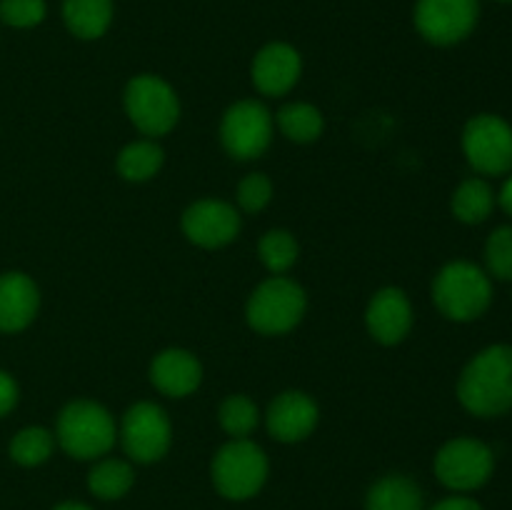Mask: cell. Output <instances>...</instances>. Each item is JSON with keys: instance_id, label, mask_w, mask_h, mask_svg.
<instances>
[{"instance_id": "obj_1", "label": "cell", "mask_w": 512, "mask_h": 510, "mask_svg": "<svg viewBox=\"0 0 512 510\" xmlns=\"http://www.w3.org/2000/svg\"><path fill=\"white\" fill-rule=\"evenodd\" d=\"M458 400L478 418H495L512 408V348L490 345L480 350L458 378Z\"/></svg>"}, {"instance_id": "obj_2", "label": "cell", "mask_w": 512, "mask_h": 510, "mask_svg": "<svg viewBox=\"0 0 512 510\" xmlns=\"http://www.w3.org/2000/svg\"><path fill=\"white\" fill-rule=\"evenodd\" d=\"M118 428L108 410L95 400H73L55 423V443L75 460H98L110 453Z\"/></svg>"}, {"instance_id": "obj_3", "label": "cell", "mask_w": 512, "mask_h": 510, "mask_svg": "<svg viewBox=\"0 0 512 510\" xmlns=\"http://www.w3.org/2000/svg\"><path fill=\"white\" fill-rule=\"evenodd\" d=\"M433 303L455 323L478 320L493 303V283L483 268L468 260H453L433 280Z\"/></svg>"}, {"instance_id": "obj_4", "label": "cell", "mask_w": 512, "mask_h": 510, "mask_svg": "<svg viewBox=\"0 0 512 510\" xmlns=\"http://www.w3.org/2000/svg\"><path fill=\"white\" fill-rule=\"evenodd\" d=\"M305 310H308L305 290L285 275H273L250 293L245 318L255 333L285 335L303 320Z\"/></svg>"}, {"instance_id": "obj_5", "label": "cell", "mask_w": 512, "mask_h": 510, "mask_svg": "<svg viewBox=\"0 0 512 510\" xmlns=\"http://www.w3.org/2000/svg\"><path fill=\"white\" fill-rule=\"evenodd\" d=\"M215 490L228 500H248L268 480V455L248 438H233L215 453L210 465Z\"/></svg>"}, {"instance_id": "obj_6", "label": "cell", "mask_w": 512, "mask_h": 510, "mask_svg": "<svg viewBox=\"0 0 512 510\" xmlns=\"http://www.w3.org/2000/svg\"><path fill=\"white\" fill-rule=\"evenodd\" d=\"M123 103L130 123L153 140L168 135L180 120L178 93L160 75H135L125 85Z\"/></svg>"}, {"instance_id": "obj_7", "label": "cell", "mask_w": 512, "mask_h": 510, "mask_svg": "<svg viewBox=\"0 0 512 510\" xmlns=\"http://www.w3.org/2000/svg\"><path fill=\"white\" fill-rule=\"evenodd\" d=\"M118 438L130 460L143 465L158 463L173 443V425L160 405L140 400L125 410Z\"/></svg>"}, {"instance_id": "obj_8", "label": "cell", "mask_w": 512, "mask_h": 510, "mask_svg": "<svg viewBox=\"0 0 512 510\" xmlns=\"http://www.w3.org/2000/svg\"><path fill=\"white\" fill-rule=\"evenodd\" d=\"M495 470L490 445L475 438H453L435 455V475L453 493H473L483 488Z\"/></svg>"}, {"instance_id": "obj_9", "label": "cell", "mask_w": 512, "mask_h": 510, "mask_svg": "<svg viewBox=\"0 0 512 510\" xmlns=\"http://www.w3.org/2000/svg\"><path fill=\"white\" fill-rule=\"evenodd\" d=\"M463 153L475 173H512V125L493 113L475 115L463 130Z\"/></svg>"}, {"instance_id": "obj_10", "label": "cell", "mask_w": 512, "mask_h": 510, "mask_svg": "<svg viewBox=\"0 0 512 510\" xmlns=\"http://www.w3.org/2000/svg\"><path fill=\"white\" fill-rule=\"evenodd\" d=\"M273 115L260 100H238L220 120V143L235 160H255L270 148Z\"/></svg>"}, {"instance_id": "obj_11", "label": "cell", "mask_w": 512, "mask_h": 510, "mask_svg": "<svg viewBox=\"0 0 512 510\" xmlns=\"http://www.w3.org/2000/svg\"><path fill=\"white\" fill-rule=\"evenodd\" d=\"M480 0H418L415 28L428 43L455 45L478 25Z\"/></svg>"}, {"instance_id": "obj_12", "label": "cell", "mask_w": 512, "mask_h": 510, "mask_svg": "<svg viewBox=\"0 0 512 510\" xmlns=\"http://www.w3.org/2000/svg\"><path fill=\"white\" fill-rule=\"evenodd\" d=\"M180 225L190 243L200 248H223L238 238L243 220L235 205L218 198H203L185 208Z\"/></svg>"}, {"instance_id": "obj_13", "label": "cell", "mask_w": 512, "mask_h": 510, "mask_svg": "<svg viewBox=\"0 0 512 510\" xmlns=\"http://www.w3.org/2000/svg\"><path fill=\"white\" fill-rule=\"evenodd\" d=\"M320 408L303 390H285L270 403L265 413L268 433L280 443H300L318 428Z\"/></svg>"}, {"instance_id": "obj_14", "label": "cell", "mask_w": 512, "mask_h": 510, "mask_svg": "<svg viewBox=\"0 0 512 510\" xmlns=\"http://www.w3.org/2000/svg\"><path fill=\"white\" fill-rule=\"evenodd\" d=\"M365 325L380 345H398L413 328V305L400 288H383L370 298Z\"/></svg>"}, {"instance_id": "obj_15", "label": "cell", "mask_w": 512, "mask_h": 510, "mask_svg": "<svg viewBox=\"0 0 512 510\" xmlns=\"http://www.w3.org/2000/svg\"><path fill=\"white\" fill-rule=\"evenodd\" d=\"M303 73L300 53L288 43H270L255 55L250 78L253 85L268 98H280L298 85Z\"/></svg>"}, {"instance_id": "obj_16", "label": "cell", "mask_w": 512, "mask_h": 510, "mask_svg": "<svg viewBox=\"0 0 512 510\" xmlns=\"http://www.w3.org/2000/svg\"><path fill=\"white\" fill-rule=\"evenodd\" d=\"M203 365L190 350L168 348L150 363V383L168 398H188L200 388Z\"/></svg>"}, {"instance_id": "obj_17", "label": "cell", "mask_w": 512, "mask_h": 510, "mask_svg": "<svg viewBox=\"0 0 512 510\" xmlns=\"http://www.w3.org/2000/svg\"><path fill=\"white\" fill-rule=\"evenodd\" d=\"M40 308V290L30 275L20 270L0 275V330L20 333L35 320Z\"/></svg>"}, {"instance_id": "obj_18", "label": "cell", "mask_w": 512, "mask_h": 510, "mask_svg": "<svg viewBox=\"0 0 512 510\" xmlns=\"http://www.w3.org/2000/svg\"><path fill=\"white\" fill-rule=\"evenodd\" d=\"M365 510H425L423 490L408 475H383L370 485L365 495Z\"/></svg>"}, {"instance_id": "obj_19", "label": "cell", "mask_w": 512, "mask_h": 510, "mask_svg": "<svg viewBox=\"0 0 512 510\" xmlns=\"http://www.w3.org/2000/svg\"><path fill=\"white\" fill-rule=\"evenodd\" d=\"M63 18L70 33L83 40H95L110 28L113 0H65Z\"/></svg>"}, {"instance_id": "obj_20", "label": "cell", "mask_w": 512, "mask_h": 510, "mask_svg": "<svg viewBox=\"0 0 512 510\" xmlns=\"http://www.w3.org/2000/svg\"><path fill=\"white\" fill-rule=\"evenodd\" d=\"M165 153L153 138L133 140L125 145L118 155V173L120 178L128 183H145V180L155 178L163 168Z\"/></svg>"}, {"instance_id": "obj_21", "label": "cell", "mask_w": 512, "mask_h": 510, "mask_svg": "<svg viewBox=\"0 0 512 510\" xmlns=\"http://www.w3.org/2000/svg\"><path fill=\"white\" fill-rule=\"evenodd\" d=\"M453 215L465 225H478L490 218L495 208V193L485 178H468L455 188L450 200Z\"/></svg>"}, {"instance_id": "obj_22", "label": "cell", "mask_w": 512, "mask_h": 510, "mask_svg": "<svg viewBox=\"0 0 512 510\" xmlns=\"http://www.w3.org/2000/svg\"><path fill=\"white\" fill-rule=\"evenodd\" d=\"M135 483L133 465L120 458H103L90 468L88 490L100 500H120Z\"/></svg>"}, {"instance_id": "obj_23", "label": "cell", "mask_w": 512, "mask_h": 510, "mask_svg": "<svg viewBox=\"0 0 512 510\" xmlns=\"http://www.w3.org/2000/svg\"><path fill=\"white\" fill-rule=\"evenodd\" d=\"M280 133L293 143H315L323 135L325 120L315 105L310 103H288L275 115Z\"/></svg>"}, {"instance_id": "obj_24", "label": "cell", "mask_w": 512, "mask_h": 510, "mask_svg": "<svg viewBox=\"0 0 512 510\" xmlns=\"http://www.w3.org/2000/svg\"><path fill=\"white\" fill-rule=\"evenodd\" d=\"M53 450L55 433H50L48 428H40V425L23 428L20 433H15L13 440H10V458L18 465H23V468L43 465L45 460L53 455Z\"/></svg>"}, {"instance_id": "obj_25", "label": "cell", "mask_w": 512, "mask_h": 510, "mask_svg": "<svg viewBox=\"0 0 512 510\" xmlns=\"http://www.w3.org/2000/svg\"><path fill=\"white\" fill-rule=\"evenodd\" d=\"M298 240L288 230H268L258 243V255L273 275H283L298 263Z\"/></svg>"}, {"instance_id": "obj_26", "label": "cell", "mask_w": 512, "mask_h": 510, "mask_svg": "<svg viewBox=\"0 0 512 510\" xmlns=\"http://www.w3.org/2000/svg\"><path fill=\"white\" fill-rule=\"evenodd\" d=\"M220 428L230 435V438H248L260 423V410L255 400L248 395H230L220 403L218 410Z\"/></svg>"}, {"instance_id": "obj_27", "label": "cell", "mask_w": 512, "mask_h": 510, "mask_svg": "<svg viewBox=\"0 0 512 510\" xmlns=\"http://www.w3.org/2000/svg\"><path fill=\"white\" fill-rule=\"evenodd\" d=\"M485 265L498 280H512V225H503L490 233L485 243Z\"/></svg>"}, {"instance_id": "obj_28", "label": "cell", "mask_w": 512, "mask_h": 510, "mask_svg": "<svg viewBox=\"0 0 512 510\" xmlns=\"http://www.w3.org/2000/svg\"><path fill=\"white\" fill-rule=\"evenodd\" d=\"M238 205L245 213H260L273 200V183L265 173H250L238 185Z\"/></svg>"}, {"instance_id": "obj_29", "label": "cell", "mask_w": 512, "mask_h": 510, "mask_svg": "<svg viewBox=\"0 0 512 510\" xmlns=\"http://www.w3.org/2000/svg\"><path fill=\"white\" fill-rule=\"evenodd\" d=\"M43 18L45 0H0V20L10 28H33Z\"/></svg>"}, {"instance_id": "obj_30", "label": "cell", "mask_w": 512, "mask_h": 510, "mask_svg": "<svg viewBox=\"0 0 512 510\" xmlns=\"http://www.w3.org/2000/svg\"><path fill=\"white\" fill-rule=\"evenodd\" d=\"M18 398L20 390L15 378L10 373H5V370H0V418H5L18 405Z\"/></svg>"}, {"instance_id": "obj_31", "label": "cell", "mask_w": 512, "mask_h": 510, "mask_svg": "<svg viewBox=\"0 0 512 510\" xmlns=\"http://www.w3.org/2000/svg\"><path fill=\"white\" fill-rule=\"evenodd\" d=\"M428 510H483V508H480L478 500L468 498V495H450V498L440 500V503H435L433 508Z\"/></svg>"}, {"instance_id": "obj_32", "label": "cell", "mask_w": 512, "mask_h": 510, "mask_svg": "<svg viewBox=\"0 0 512 510\" xmlns=\"http://www.w3.org/2000/svg\"><path fill=\"white\" fill-rule=\"evenodd\" d=\"M498 203H500V208H503L505 213H508L510 218H512V175H510L508 180H505V183H503V188H500Z\"/></svg>"}, {"instance_id": "obj_33", "label": "cell", "mask_w": 512, "mask_h": 510, "mask_svg": "<svg viewBox=\"0 0 512 510\" xmlns=\"http://www.w3.org/2000/svg\"><path fill=\"white\" fill-rule=\"evenodd\" d=\"M53 510H93V508H90V505H85V503H78V500H65V503L55 505Z\"/></svg>"}, {"instance_id": "obj_34", "label": "cell", "mask_w": 512, "mask_h": 510, "mask_svg": "<svg viewBox=\"0 0 512 510\" xmlns=\"http://www.w3.org/2000/svg\"><path fill=\"white\" fill-rule=\"evenodd\" d=\"M503 3H512V0H503Z\"/></svg>"}]
</instances>
